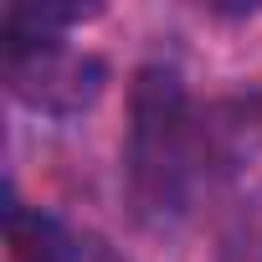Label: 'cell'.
Here are the masks:
<instances>
[{"mask_svg": "<svg viewBox=\"0 0 262 262\" xmlns=\"http://www.w3.org/2000/svg\"><path fill=\"white\" fill-rule=\"evenodd\" d=\"M128 175L144 206L175 211L195 175V123L190 98L170 67H139L134 128H128Z\"/></svg>", "mask_w": 262, "mask_h": 262, "instance_id": "6da1fadb", "label": "cell"}, {"mask_svg": "<svg viewBox=\"0 0 262 262\" xmlns=\"http://www.w3.org/2000/svg\"><path fill=\"white\" fill-rule=\"evenodd\" d=\"M6 82L26 108L72 118V113L98 103V93L108 82V67L88 52L62 47V41H52V47H6Z\"/></svg>", "mask_w": 262, "mask_h": 262, "instance_id": "7a4b0ae2", "label": "cell"}, {"mask_svg": "<svg viewBox=\"0 0 262 262\" xmlns=\"http://www.w3.org/2000/svg\"><path fill=\"white\" fill-rule=\"evenodd\" d=\"M6 236H11V257L16 262H82V242L47 211L11 206Z\"/></svg>", "mask_w": 262, "mask_h": 262, "instance_id": "3957f363", "label": "cell"}]
</instances>
